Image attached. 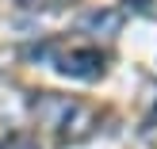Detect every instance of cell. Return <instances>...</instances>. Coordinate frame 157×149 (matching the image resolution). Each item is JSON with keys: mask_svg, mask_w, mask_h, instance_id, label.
<instances>
[{"mask_svg": "<svg viewBox=\"0 0 157 149\" xmlns=\"http://www.w3.org/2000/svg\"><path fill=\"white\" fill-rule=\"evenodd\" d=\"M38 54L54 61V69L73 80H100L107 69V58L96 50V46H69V50H58V46H42Z\"/></svg>", "mask_w": 157, "mask_h": 149, "instance_id": "cell-2", "label": "cell"}, {"mask_svg": "<svg viewBox=\"0 0 157 149\" xmlns=\"http://www.w3.org/2000/svg\"><path fill=\"white\" fill-rule=\"evenodd\" d=\"M84 31H92L96 38H115L123 31V12H115V8H100V12H88L81 19Z\"/></svg>", "mask_w": 157, "mask_h": 149, "instance_id": "cell-3", "label": "cell"}, {"mask_svg": "<svg viewBox=\"0 0 157 149\" xmlns=\"http://www.w3.org/2000/svg\"><path fill=\"white\" fill-rule=\"evenodd\" d=\"M35 115L46 122V126L58 130L61 142H81V138H88L92 126H96V115H92L84 103L65 99V96H54V92H42V96L35 99Z\"/></svg>", "mask_w": 157, "mask_h": 149, "instance_id": "cell-1", "label": "cell"}, {"mask_svg": "<svg viewBox=\"0 0 157 149\" xmlns=\"http://www.w3.org/2000/svg\"><path fill=\"white\" fill-rule=\"evenodd\" d=\"M19 4L31 8V12H61L69 0H19Z\"/></svg>", "mask_w": 157, "mask_h": 149, "instance_id": "cell-4", "label": "cell"}, {"mask_svg": "<svg viewBox=\"0 0 157 149\" xmlns=\"http://www.w3.org/2000/svg\"><path fill=\"white\" fill-rule=\"evenodd\" d=\"M150 122H157V103H153V111H150Z\"/></svg>", "mask_w": 157, "mask_h": 149, "instance_id": "cell-5", "label": "cell"}]
</instances>
